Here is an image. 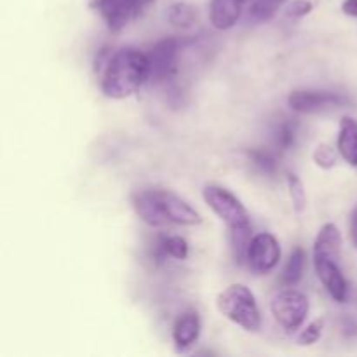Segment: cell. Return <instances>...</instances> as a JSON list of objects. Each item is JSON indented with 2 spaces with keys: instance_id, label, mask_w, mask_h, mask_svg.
<instances>
[{
  "instance_id": "6da1fadb",
  "label": "cell",
  "mask_w": 357,
  "mask_h": 357,
  "mask_svg": "<svg viewBox=\"0 0 357 357\" xmlns=\"http://www.w3.org/2000/svg\"><path fill=\"white\" fill-rule=\"evenodd\" d=\"M96 72L101 93L112 100H124L149 80V56L136 47H122L119 51L103 49L96 58Z\"/></svg>"
},
{
  "instance_id": "d4e9b609",
  "label": "cell",
  "mask_w": 357,
  "mask_h": 357,
  "mask_svg": "<svg viewBox=\"0 0 357 357\" xmlns=\"http://www.w3.org/2000/svg\"><path fill=\"white\" fill-rule=\"evenodd\" d=\"M131 2V7H132V13H135V17L138 20L139 16H142L143 13H145L146 9H149L150 6H152L155 0H129Z\"/></svg>"
},
{
  "instance_id": "83f0119b",
  "label": "cell",
  "mask_w": 357,
  "mask_h": 357,
  "mask_svg": "<svg viewBox=\"0 0 357 357\" xmlns=\"http://www.w3.org/2000/svg\"><path fill=\"white\" fill-rule=\"evenodd\" d=\"M94 2H98V0H89V6H91V3H94Z\"/></svg>"
},
{
  "instance_id": "8992f818",
  "label": "cell",
  "mask_w": 357,
  "mask_h": 357,
  "mask_svg": "<svg viewBox=\"0 0 357 357\" xmlns=\"http://www.w3.org/2000/svg\"><path fill=\"white\" fill-rule=\"evenodd\" d=\"M150 65L149 80L152 84H167L176 77L180 61V40L166 37L155 42L146 52Z\"/></svg>"
},
{
  "instance_id": "3957f363",
  "label": "cell",
  "mask_w": 357,
  "mask_h": 357,
  "mask_svg": "<svg viewBox=\"0 0 357 357\" xmlns=\"http://www.w3.org/2000/svg\"><path fill=\"white\" fill-rule=\"evenodd\" d=\"M310 302L307 295L288 286L282 291L275 293L271 302V312L274 319L286 331H296L303 326L309 316Z\"/></svg>"
},
{
  "instance_id": "7c38bea8",
  "label": "cell",
  "mask_w": 357,
  "mask_h": 357,
  "mask_svg": "<svg viewBox=\"0 0 357 357\" xmlns=\"http://www.w3.org/2000/svg\"><path fill=\"white\" fill-rule=\"evenodd\" d=\"M244 0H211L209 20L216 30H229L239 21Z\"/></svg>"
},
{
  "instance_id": "8fae6325",
  "label": "cell",
  "mask_w": 357,
  "mask_h": 357,
  "mask_svg": "<svg viewBox=\"0 0 357 357\" xmlns=\"http://www.w3.org/2000/svg\"><path fill=\"white\" fill-rule=\"evenodd\" d=\"M201 317L195 310H187V312L180 314L174 321L173 330H171L176 351L187 352L192 345L197 344L199 337H201Z\"/></svg>"
},
{
  "instance_id": "ffe728a7",
  "label": "cell",
  "mask_w": 357,
  "mask_h": 357,
  "mask_svg": "<svg viewBox=\"0 0 357 357\" xmlns=\"http://www.w3.org/2000/svg\"><path fill=\"white\" fill-rule=\"evenodd\" d=\"M167 20L176 28H190L197 21V9L192 3L176 2L167 10Z\"/></svg>"
},
{
  "instance_id": "f1b7e54d",
  "label": "cell",
  "mask_w": 357,
  "mask_h": 357,
  "mask_svg": "<svg viewBox=\"0 0 357 357\" xmlns=\"http://www.w3.org/2000/svg\"><path fill=\"white\" fill-rule=\"evenodd\" d=\"M248 2H253V0H244V3H248Z\"/></svg>"
},
{
  "instance_id": "484cf974",
  "label": "cell",
  "mask_w": 357,
  "mask_h": 357,
  "mask_svg": "<svg viewBox=\"0 0 357 357\" xmlns=\"http://www.w3.org/2000/svg\"><path fill=\"white\" fill-rule=\"evenodd\" d=\"M342 13L351 17H357V0H344L342 2Z\"/></svg>"
},
{
  "instance_id": "ac0fdd59",
  "label": "cell",
  "mask_w": 357,
  "mask_h": 357,
  "mask_svg": "<svg viewBox=\"0 0 357 357\" xmlns=\"http://www.w3.org/2000/svg\"><path fill=\"white\" fill-rule=\"evenodd\" d=\"M284 3L286 0H253L248 10V21L253 24L267 23Z\"/></svg>"
},
{
  "instance_id": "e0dca14e",
  "label": "cell",
  "mask_w": 357,
  "mask_h": 357,
  "mask_svg": "<svg viewBox=\"0 0 357 357\" xmlns=\"http://www.w3.org/2000/svg\"><path fill=\"white\" fill-rule=\"evenodd\" d=\"M305 251L302 248H296L291 255H289L288 261H286L284 268H282V284L284 286H296L303 275V268H305Z\"/></svg>"
},
{
  "instance_id": "30bf717a",
  "label": "cell",
  "mask_w": 357,
  "mask_h": 357,
  "mask_svg": "<svg viewBox=\"0 0 357 357\" xmlns=\"http://www.w3.org/2000/svg\"><path fill=\"white\" fill-rule=\"evenodd\" d=\"M89 7L103 17L110 31H121L132 20H136L129 0H98Z\"/></svg>"
},
{
  "instance_id": "2e32d148",
  "label": "cell",
  "mask_w": 357,
  "mask_h": 357,
  "mask_svg": "<svg viewBox=\"0 0 357 357\" xmlns=\"http://www.w3.org/2000/svg\"><path fill=\"white\" fill-rule=\"evenodd\" d=\"M157 260L164 258H174V260H187L188 257V243L180 236L160 237L155 248Z\"/></svg>"
},
{
  "instance_id": "44dd1931",
  "label": "cell",
  "mask_w": 357,
  "mask_h": 357,
  "mask_svg": "<svg viewBox=\"0 0 357 357\" xmlns=\"http://www.w3.org/2000/svg\"><path fill=\"white\" fill-rule=\"evenodd\" d=\"M286 181H288V190H289V197H291V202H293V209L300 215V213H303V209H305L307 206L305 188H303L302 180L293 173H289L288 176H286Z\"/></svg>"
},
{
  "instance_id": "277c9868",
  "label": "cell",
  "mask_w": 357,
  "mask_h": 357,
  "mask_svg": "<svg viewBox=\"0 0 357 357\" xmlns=\"http://www.w3.org/2000/svg\"><path fill=\"white\" fill-rule=\"evenodd\" d=\"M202 199L229 229L251 225L248 209L229 188L220 185H206L202 190Z\"/></svg>"
},
{
  "instance_id": "4fadbf2b",
  "label": "cell",
  "mask_w": 357,
  "mask_h": 357,
  "mask_svg": "<svg viewBox=\"0 0 357 357\" xmlns=\"http://www.w3.org/2000/svg\"><path fill=\"white\" fill-rule=\"evenodd\" d=\"M337 150L349 166L357 167V121L344 117L338 126Z\"/></svg>"
},
{
  "instance_id": "9a60e30c",
  "label": "cell",
  "mask_w": 357,
  "mask_h": 357,
  "mask_svg": "<svg viewBox=\"0 0 357 357\" xmlns=\"http://www.w3.org/2000/svg\"><path fill=\"white\" fill-rule=\"evenodd\" d=\"M229 243H230V251H232V257L237 264H246L248 250H250V244L253 241V227H237V229H229Z\"/></svg>"
},
{
  "instance_id": "5b68a950",
  "label": "cell",
  "mask_w": 357,
  "mask_h": 357,
  "mask_svg": "<svg viewBox=\"0 0 357 357\" xmlns=\"http://www.w3.org/2000/svg\"><path fill=\"white\" fill-rule=\"evenodd\" d=\"M351 105V98L328 89H296L289 93L288 107L296 114H324Z\"/></svg>"
},
{
  "instance_id": "52a82bcc",
  "label": "cell",
  "mask_w": 357,
  "mask_h": 357,
  "mask_svg": "<svg viewBox=\"0 0 357 357\" xmlns=\"http://www.w3.org/2000/svg\"><path fill=\"white\" fill-rule=\"evenodd\" d=\"M281 260V246L272 234L264 232L253 237L248 250L246 264L257 274H271Z\"/></svg>"
},
{
  "instance_id": "7a4b0ae2",
  "label": "cell",
  "mask_w": 357,
  "mask_h": 357,
  "mask_svg": "<svg viewBox=\"0 0 357 357\" xmlns=\"http://www.w3.org/2000/svg\"><path fill=\"white\" fill-rule=\"evenodd\" d=\"M216 309L225 319L243 330L257 333L261 328V314L253 291L244 284H230L216 298Z\"/></svg>"
},
{
  "instance_id": "d6986e66",
  "label": "cell",
  "mask_w": 357,
  "mask_h": 357,
  "mask_svg": "<svg viewBox=\"0 0 357 357\" xmlns=\"http://www.w3.org/2000/svg\"><path fill=\"white\" fill-rule=\"evenodd\" d=\"M248 159L250 162L257 167L260 173L272 174L278 173V167H279V159H278V153L272 152V150H265V149H251L246 152Z\"/></svg>"
},
{
  "instance_id": "7402d4cb",
  "label": "cell",
  "mask_w": 357,
  "mask_h": 357,
  "mask_svg": "<svg viewBox=\"0 0 357 357\" xmlns=\"http://www.w3.org/2000/svg\"><path fill=\"white\" fill-rule=\"evenodd\" d=\"M338 150H335L333 146L328 145V143H321L314 149L312 159L316 162V166H319L321 169H331V167L337 166L338 160Z\"/></svg>"
},
{
  "instance_id": "cb8c5ba5",
  "label": "cell",
  "mask_w": 357,
  "mask_h": 357,
  "mask_svg": "<svg viewBox=\"0 0 357 357\" xmlns=\"http://www.w3.org/2000/svg\"><path fill=\"white\" fill-rule=\"evenodd\" d=\"M314 3L310 0H293L286 9V17L288 20H302L307 14L312 13Z\"/></svg>"
},
{
  "instance_id": "5bb4252c",
  "label": "cell",
  "mask_w": 357,
  "mask_h": 357,
  "mask_svg": "<svg viewBox=\"0 0 357 357\" xmlns=\"http://www.w3.org/2000/svg\"><path fill=\"white\" fill-rule=\"evenodd\" d=\"M296 136H298V122L293 119H282L272 131V143L279 152H286L296 145Z\"/></svg>"
},
{
  "instance_id": "603a6c76",
  "label": "cell",
  "mask_w": 357,
  "mask_h": 357,
  "mask_svg": "<svg viewBox=\"0 0 357 357\" xmlns=\"http://www.w3.org/2000/svg\"><path fill=\"white\" fill-rule=\"evenodd\" d=\"M321 335H323V321H312L310 324H307V328H303V330L300 331L298 338H296V344L302 345V347L314 345L319 342Z\"/></svg>"
},
{
  "instance_id": "4316f807",
  "label": "cell",
  "mask_w": 357,
  "mask_h": 357,
  "mask_svg": "<svg viewBox=\"0 0 357 357\" xmlns=\"http://www.w3.org/2000/svg\"><path fill=\"white\" fill-rule=\"evenodd\" d=\"M351 239L354 243V246L357 248V208L354 209L351 216Z\"/></svg>"
},
{
  "instance_id": "9c48e42d",
  "label": "cell",
  "mask_w": 357,
  "mask_h": 357,
  "mask_svg": "<svg viewBox=\"0 0 357 357\" xmlns=\"http://www.w3.org/2000/svg\"><path fill=\"white\" fill-rule=\"evenodd\" d=\"M153 192H155V199L159 202L160 213H162L167 225L169 223H176V225L194 227L202 222L197 209L192 208L185 199H181L174 192L159 190V188H153Z\"/></svg>"
},
{
  "instance_id": "ba28073f",
  "label": "cell",
  "mask_w": 357,
  "mask_h": 357,
  "mask_svg": "<svg viewBox=\"0 0 357 357\" xmlns=\"http://www.w3.org/2000/svg\"><path fill=\"white\" fill-rule=\"evenodd\" d=\"M314 268L317 279L323 282L324 289L330 293L331 298L338 303L347 302L349 284L340 267V258L335 257H314Z\"/></svg>"
}]
</instances>
